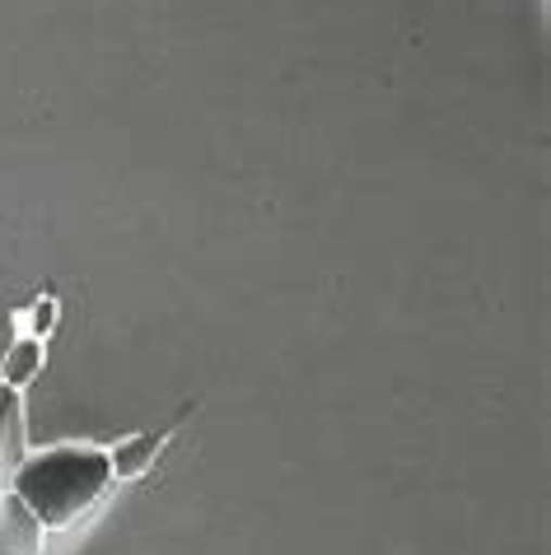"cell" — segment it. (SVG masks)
Masks as SVG:
<instances>
[{
    "instance_id": "6da1fadb",
    "label": "cell",
    "mask_w": 551,
    "mask_h": 555,
    "mask_svg": "<svg viewBox=\"0 0 551 555\" xmlns=\"http://www.w3.org/2000/svg\"><path fill=\"white\" fill-rule=\"evenodd\" d=\"M113 486L108 449L94 443H56V449L28 453L24 467L14 472V495L24 508L42 522V532H66L71 522H80Z\"/></svg>"
},
{
    "instance_id": "7a4b0ae2",
    "label": "cell",
    "mask_w": 551,
    "mask_h": 555,
    "mask_svg": "<svg viewBox=\"0 0 551 555\" xmlns=\"http://www.w3.org/2000/svg\"><path fill=\"white\" fill-rule=\"evenodd\" d=\"M42 542H48L42 522L28 514L14 490H5L0 495V555H42Z\"/></svg>"
},
{
    "instance_id": "3957f363",
    "label": "cell",
    "mask_w": 551,
    "mask_h": 555,
    "mask_svg": "<svg viewBox=\"0 0 551 555\" xmlns=\"http://www.w3.org/2000/svg\"><path fill=\"white\" fill-rule=\"evenodd\" d=\"M28 457V425H24V402L20 392H5V402H0V495L14 486V472L24 467Z\"/></svg>"
},
{
    "instance_id": "277c9868",
    "label": "cell",
    "mask_w": 551,
    "mask_h": 555,
    "mask_svg": "<svg viewBox=\"0 0 551 555\" xmlns=\"http://www.w3.org/2000/svg\"><path fill=\"white\" fill-rule=\"evenodd\" d=\"M159 449H164V439H155V435H136L127 443H117V449L108 453L113 481H136V476H145L150 467H155Z\"/></svg>"
},
{
    "instance_id": "5b68a950",
    "label": "cell",
    "mask_w": 551,
    "mask_h": 555,
    "mask_svg": "<svg viewBox=\"0 0 551 555\" xmlns=\"http://www.w3.org/2000/svg\"><path fill=\"white\" fill-rule=\"evenodd\" d=\"M42 374V341L38 336H20L10 350H5V364H0V383L14 392H24L28 383Z\"/></svg>"
},
{
    "instance_id": "8992f818",
    "label": "cell",
    "mask_w": 551,
    "mask_h": 555,
    "mask_svg": "<svg viewBox=\"0 0 551 555\" xmlns=\"http://www.w3.org/2000/svg\"><path fill=\"white\" fill-rule=\"evenodd\" d=\"M56 327V299H42L34 308V336H48Z\"/></svg>"
},
{
    "instance_id": "52a82bcc",
    "label": "cell",
    "mask_w": 551,
    "mask_h": 555,
    "mask_svg": "<svg viewBox=\"0 0 551 555\" xmlns=\"http://www.w3.org/2000/svg\"><path fill=\"white\" fill-rule=\"evenodd\" d=\"M5 392H10V388H5V383H0V402H5Z\"/></svg>"
}]
</instances>
